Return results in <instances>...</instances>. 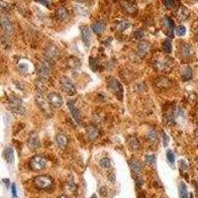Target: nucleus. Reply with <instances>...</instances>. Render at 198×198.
Returning <instances> with one entry per match:
<instances>
[{"instance_id":"nucleus-42","label":"nucleus","mask_w":198,"mask_h":198,"mask_svg":"<svg viewBox=\"0 0 198 198\" xmlns=\"http://www.w3.org/2000/svg\"><path fill=\"white\" fill-rule=\"evenodd\" d=\"M90 198H97V196H96V195H95V194H93V195H92V196H91Z\"/></svg>"},{"instance_id":"nucleus-43","label":"nucleus","mask_w":198,"mask_h":198,"mask_svg":"<svg viewBox=\"0 0 198 198\" xmlns=\"http://www.w3.org/2000/svg\"><path fill=\"white\" fill-rule=\"evenodd\" d=\"M59 198H67V197H66V196H65V195H62V196L59 197Z\"/></svg>"},{"instance_id":"nucleus-7","label":"nucleus","mask_w":198,"mask_h":198,"mask_svg":"<svg viewBox=\"0 0 198 198\" xmlns=\"http://www.w3.org/2000/svg\"><path fill=\"white\" fill-rule=\"evenodd\" d=\"M48 101H49L50 105L54 108H59L62 105V98L58 93H50L48 95Z\"/></svg>"},{"instance_id":"nucleus-35","label":"nucleus","mask_w":198,"mask_h":198,"mask_svg":"<svg viewBox=\"0 0 198 198\" xmlns=\"http://www.w3.org/2000/svg\"><path fill=\"white\" fill-rule=\"evenodd\" d=\"M185 33H186V29H185L184 26H179V27H177L176 29H175V34L177 36H179V37L184 36Z\"/></svg>"},{"instance_id":"nucleus-13","label":"nucleus","mask_w":198,"mask_h":198,"mask_svg":"<svg viewBox=\"0 0 198 198\" xmlns=\"http://www.w3.org/2000/svg\"><path fill=\"white\" fill-rule=\"evenodd\" d=\"M36 101H37V104L40 106V108H41L44 112L46 113H50V107H49V104H48V100L46 99H44L42 95H38L37 97H36Z\"/></svg>"},{"instance_id":"nucleus-12","label":"nucleus","mask_w":198,"mask_h":198,"mask_svg":"<svg viewBox=\"0 0 198 198\" xmlns=\"http://www.w3.org/2000/svg\"><path fill=\"white\" fill-rule=\"evenodd\" d=\"M129 165H130V168L131 170L134 172V173H140L142 170H143V164L140 161L136 160V158H133V160H131L130 162H129Z\"/></svg>"},{"instance_id":"nucleus-9","label":"nucleus","mask_w":198,"mask_h":198,"mask_svg":"<svg viewBox=\"0 0 198 198\" xmlns=\"http://www.w3.org/2000/svg\"><path fill=\"white\" fill-rule=\"evenodd\" d=\"M67 107H69L71 116H72V118L75 120V122H76V124L79 125V126H81L82 125V120H81V117H80V113H79V111L77 110L76 107L74 106V102L73 101H69V102H67Z\"/></svg>"},{"instance_id":"nucleus-36","label":"nucleus","mask_w":198,"mask_h":198,"mask_svg":"<svg viewBox=\"0 0 198 198\" xmlns=\"http://www.w3.org/2000/svg\"><path fill=\"white\" fill-rule=\"evenodd\" d=\"M166 158L168 160L170 164H174V154L170 150H168V152H166Z\"/></svg>"},{"instance_id":"nucleus-27","label":"nucleus","mask_w":198,"mask_h":198,"mask_svg":"<svg viewBox=\"0 0 198 198\" xmlns=\"http://www.w3.org/2000/svg\"><path fill=\"white\" fill-rule=\"evenodd\" d=\"M178 190H179V198H188L187 186H186L184 182H180Z\"/></svg>"},{"instance_id":"nucleus-8","label":"nucleus","mask_w":198,"mask_h":198,"mask_svg":"<svg viewBox=\"0 0 198 198\" xmlns=\"http://www.w3.org/2000/svg\"><path fill=\"white\" fill-rule=\"evenodd\" d=\"M46 57L48 58V61L51 62V61H57L59 57V51L58 49L54 45H50L49 47L46 49Z\"/></svg>"},{"instance_id":"nucleus-26","label":"nucleus","mask_w":198,"mask_h":198,"mask_svg":"<svg viewBox=\"0 0 198 198\" xmlns=\"http://www.w3.org/2000/svg\"><path fill=\"white\" fill-rule=\"evenodd\" d=\"M128 146L130 147L131 150H138L139 147H140V143H139L136 137H130L128 139Z\"/></svg>"},{"instance_id":"nucleus-29","label":"nucleus","mask_w":198,"mask_h":198,"mask_svg":"<svg viewBox=\"0 0 198 198\" xmlns=\"http://www.w3.org/2000/svg\"><path fill=\"white\" fill-rule=\"evenodd\" d=\"M178 17H179L180 20H185L188 18L189 16V11L186 9L184 7H181L179 10H178Z\"/></svg>"},{"instance_id":"nucleus-2","label":"nucleus","mask_w":198,"mask_h":198,"mask_svg":"<svg viewBox=\"0 0 198 198\" xmlns=\"http://www.w3.org/2000/svg\"><path fill=\"white\" fill-rule=\"evenodd\" d=\"M8 103H9V107L13 113L19 114V115H24L26 113V110L24 108V106L22 105L21 99H19L18 97H16V96L9 97Z\"/></svg>"},{"instance_id":"nucleus-37","label":"nucleus","mask_w":198,"mask_h":198,"mask_svg":"<svg viewBox=\"0 0 198 198\" xmlns=\"http://www.w3.org/2000/svg\"><path fill=\"white\" fill-rule=\"evenodd\" d=\"M134 35H135V38L136 39H141V38H143V36H144V33H143V31L138 30V31L135 32Z\"/></svg>"},{"instance_id":"nucleus-19","label":"nucleus","mask_w":198,"mask_h":198,"mask_svg":"<svg viewBox=\"0 0 198 198\" xmlns=\"http://www.w3.org/2000/svg\"><path fill=\"white\" fill-rule=\"evenodd\" d=\"M3 157H5L7 162L12 164L14 161V150L12 148H6L3 152Z\"/></svg>"},{"instance_id":"nucleus-38","label":"nucleus","mask_w":198,"mask_h":198,"mask_svg":"<svg viewBox=\"0 0 198 198\" xmlns=\"http://www.w3.org/2000/svg\"><path fill=\"white\" fill-rule=\"evenodd\" d=\"M162 138H164V146L166 147L168 145V142H169V139H168V136L166 135L165 133H162Z\"/></svg>"},{"instance_id":"nucleus-18","label":"nucleus","mask_w":198,"mask_h":198,"mask_svg":"<svg viewBox=\"0 0 198 198\" xmlns=\"http://www.w3.org/2000/svg\"><path fill=\"white\" fill-rule=\"evenodd\" d=\"M105 27H106V25L103 21H97V22H95L94 24H92V26H91V28H92V31L96 35H100L102 32L105 30Z\"/></svg>"},{"instance_id":"nucleus-41","label":"nucleus","mask_w":198,"mask_h":198,"mask_svg":"<svg viewBox=\"0 0 198 198\" xmlns=\"http://www.w3.org/2000/svg\"><path fill=\"white\" fill-rule=\"evenodd\" d=\"M37 1L40 2L41 4H43V5H45V6H48V7L50 6V2H49V0H37Z\"/></svg>"},{"instance_id":"nucleus-5","label":"nucleus","mask_w":198,"mask_h":198,"mask_svg":"<svg viewBox=\"0 0 198 198\" xmlns=\"http://www.w3.org/2000/svg\"><path fill=\"white\" fill-rule=\"evenodd\" d=\"M51 67L50 65V62L48 61H43L41 63H39L38 65V74L41 79H48L51 75Z\"/></svg>"},{"instance_id":"nucleus-20","label":"nucleus","mask_w":198,"mask_h":198,"mask_svg":"<svg viewBox=\"0 0 198 198\" xmlns=\"http://www.w3.org/2000/svg\"><path fill=\"white\" fill-rule=\"evenodd\" d=\"M166 66H168V59L164 58V61L161 59H156L154 61V67L158 70H164L166 69Z\"/></svg>"},{"instance_id":"nucleus-22","label":"nucleus","mask_w":198,"mask_h":198,"mask_svg":"<svg viewBox=\"0 0 198 198\" xmlns=\"http://www.w3.org/2000/svg\"><path fill=\"white\" fill-rule=\"evenodd\" d=\"M181 77L183 80H189L192 77V69L190 66H184L181 69Z\"/></svg>"},{"instance_id":"nucleus-39","label":"nucleus","mask_w":198,"mask_h":198,"mask_svg":"<svg viewBox=\"0 0 198 198\" xmlns=\"http://www.w3.org/2000/svg\"><path fill=\"white\" fill-rule=\"evenodd\" d=\"M12 195H13V197H16V195H17V188H16L15 183H12Z\"/></svg>"},{"instance_id":"nucleus-6","label":"nucleus","mask_w":198,"mask_h":198,"mask_svg":"<svg viewBox=\"0 0 198 198\" xmlns=\"http://www.w3.org/2000/svg\"><path fill=\"white\" fill-rule=\"evenodd\" d=\"M61 86H62V89L65 91L66 94L74 95L75 93H76V89H75V86L73 84V82L71 81L69 78H67L65 76L62 77Z\"/></svg>"},{"instance_id":"nucleus-1","label":"nucleus","mask_w":198,"mask_h":198,"mask_svg":"<svg viewBox=\"0 0 198 198\" xmlns=\"http://www.w3.org/2000/svg\"><path fill=\"white\" fill-rule=\"evenodd\" d=\"M33 183L40 190H50L53 187L54 181L51 177L48 175H40L34 178Z\"/></svg>"},{"instance_id":"nucleus-17","label":"nucleus","mask_w":198,"mask_h":198,"mask_svg":"<svg viewBox=\"0 0 198 198\" xmlns=\"http://www.w3.org/2000/svg\"><path fill=\"white\" fill-rule=\"evenodd\" d=\"M149 49H150L149 44L147 43V42H143V43L139 44L137 53H138V55H140L141 58H144V57H146V55L148 54Z\"/></svg>"},{"instance_id":"nucleus-34","label":"nucleus","mask_w":198,"mask_h":198,"mask_svg":"<svg viewBox=\"0 0 198 198\" xmlns=\"http://www.w3.org/2000/svg\"><path fill=\"white\" fill-rule=\"evenodd\" d=\"M100 165L104 168H108L111 166V161L108 157H104L100 161Z\"/></svg>"},{"instance_id":"nucleus-40","label":"nucleus","mask_w":198,"mask_h":198,"mask_svg":"<svg viewBox=\"0 0 198 198\" xmlns=\"http://www.w3.org/2000/svg\"><path fill=\"white\" fill-rule=\"evenodd\" d=\"M135 180H136V185H137V188H140L141 186L143 185V180H141L139 177H137Z\"/></svg>"},{"instance_id":"nucleus-3","label":"nucleus","mask_w":198,"mask_h":198,"mask_svg":"<svg viewBox=\"0 0 198 198\" xmlns=\"http://www.w3.org/2000/svg\"><path fill=\"white\" fill-rule=\"evenodd\" d=\"M47 165V160L42 156H35L32 160L29 161V166L32 170L34 171H40L46 168Z\"/></svg>"},{"instance_id":"nucleus-28","label":"nucleus","mask_w":198,"mask_h":198,"mask_svg":"<svg viewBox=\"0 0 198 198\" xmlns=\"http://www.w3.org/2000/svg\"><path fill=\"white\" fill-rule=\"evenodd\" d=\"M146 138H147V141H148L149 143H150V144H154V143L157 141V132L154 129H150L148 132V134H147Z\"/></svg>"},{"instance_id":"nucleus-23","label":"nucleus","mask_w":198,"mask_h":198,"mask_svg":"<svg viewBox=\"0 0 198 198\" xmlns=\"http://www.w3.org/2000/svg\"><path fill=\"white\" fill-rule=\"evenodd\" d=\"M57 17L58 20H61V21L66 20L69 18V12H67V10L65 7H59L57 11Z\"/></svg>"},{"instance_id":"nucleus-14","label":"nucleus","mask_w":198,"mask_h":198,"mask_svg":"<svg viewBox=\"0 0 198 198\" xmlns=\"http://www.w3.org/2000/svg\"><path fill=\"white\" fill-rule=\"evenodd\" d=\"M55 142H57V145L58 146V148L65 149L67 145V143H69V139H67V137L65 134L59 133L55 136Z\"/></svg>"},{"instance_id":"nucleus-10","label":"nucleus","mask_w":198,"mask_h":198,"mask_svg":"<svg viewBox=\"0 0 198 198\" xmlns=\"http://www.w3.org/2000/svg\"><path fill=\"white\" fill-rule=\"evenodd\" d=\"M28 146L31 150H37L38 148H40L41 146V142H40V139L37 133H31L29 139H28Z\"/></svg>"},{"instance_id":"nucleus-24","label":"nucleus","mask_w":198,"mask_h":198,"mask_svg":"<svg viewBox=\"0 0 198 198\" xmlns=\"http://www.w3.org/2000/svg\"><path fill=\"white\" fill-rule=\"evenodd\" d=\"M1 24H2L3 30L5 31V33H7V34L12 33V31H13V26H12V24L9 20L6 19V18H3L2 21H1Z\"/></svg>"},{"instance_id":"nucleus-11","label":"nucleus","mask_w":198,"mask_h":198,"mask_svg":"<svg viewBox=\"0 0 198 198\" xmlns=\"http://www.w3.org/2000/svg\"><path fill=\"white\" fill-rule=\"evenodd\" d=\"M164 27L166 29V33L170 38L173 37V32H174V23L169 17H164Z\"/></svg>"},{"instance_id":"nucleus-4","label":"nucleus","mask_w":198,"mask_h":198,"mask_svg":"<svg viewBox=\"0 0 198 198\" xmlns=\"http://www.w3.org/2000/svg\"><path fill=\"white\" fill-rule=\"evenodd\" d=\"M107 86H108V89L111 91V92L116 95V96L120 99V100H122V98H123V87L121 85V83L119 82L117 79L109 78L108 83H107Z\"/></svg>"},{"instance_id":"nucleus-30","label":"nucleus","mask_w":198,"mask_h":198,"mask_svg":"<svg viewBox=\"0 0 198 198\" xmlns=\"http://www.w3.org/2000/svg\"><path fill=\"white\" fill-rule=\"evenodd\" d=\"M130 26V23L128 21H126V20H121V21H119L116 25V28L118 31H124L126 30L127 28Z\"/></svg>"},{"instance_id":"nucleus-16","label":"nucleus","mask_w":198,"mask_h":198,"mask_svg":"<svg viewBox=\"0 0 198 198\" xmlns=\"http://www.w3.org/2000/svg\"><path fill=\"white\" fill-rule=\"evenodd\" d=\"M86 135L90 140H95L99 136V130L95 126H88L86 129Z\"/></svg>"},{"instance_id":"nucleus-15","label":"nucleus","mask_w":198,"mask_h":198,"mask_svg":"<svg viewBox=\"0 0 198 198\" xmlns=\"http://www.w3.org/2000/svg\"><path fill=\"white\" fill-rule=\"evenodd\" d=\"M80 32H81V39L83 43L85 44V46L88 47L90 44V32L88 30V28L85 26H81Z\"/></svg>"},{"instance_id":"nucleus-33","label":"nucleus","mask_w":198,"mask_h":198,"mask_svg":"<svg viewBox=\"0 0 198 198\" xmlns=\"http://www.w3.org/2000/svg\"><path fill=\"white\" fill-rule=\"evenodd\" d=\"M162 3L166 8H173L175 7L177 1L176 0H162Z\"/></svg>"},{"instance_id":"nucleus-31","label":"nucleus","mask_w":198,"mask_h":198,"mask_svg":"<svg viewBox=\"0 0 198 198\" xmlns=\"http://www.w3.org/2000/svg\"><path fill=\"white\" fill-rule=\"evenodd\" d=\"M162 50H164L165 53L170 54L172 51V47H171V43H170L169 40H164V44H162Z\"/></svg>"},{"instance_id":"nucleus-32","label":"nucleus","mask_w":198,"mask_h":198,"mask_svg":"<svg viewBox=\"0 0 198 198\" xmlns=\"http://www.w3.org/2000/svg\"><path fill=\"white\" fill-rule=\"evenodd\" d=\"M156 161H157V157L154 154H148V156H146V157H145V162L149 165L154 164H156Z\"/></svg>"},{"instance_id":"nucleus-21","label":"nucleus","mask_w":198,"mask_h":198,"mask_svg":"<svg viewBox=\"0 0 198 198\" xmlns=\"http://www.w3.org/2000/svg\"><path fill=\"white\" fill-rule=\"evenodd\" d=\"M169 85H170V81L165 77H160L156 81V86L157 88H166Z\"/></svg>"},{"instance_id":"nucleus-25","label":"nucleus","mask_w":198,"mask_h":198,"mask_svg":"<svg viewBox=\"0 0 198 198\" xmlns=\"http://www.w3.org/2000/svg\"><path fill=\"white\" fill-rule=\"evenodd\" d=\"M180 54L183 55V57H190L192 55V49L191 47L187 44H182L180 47Z\"/></svg>"}]
</instances>
